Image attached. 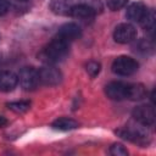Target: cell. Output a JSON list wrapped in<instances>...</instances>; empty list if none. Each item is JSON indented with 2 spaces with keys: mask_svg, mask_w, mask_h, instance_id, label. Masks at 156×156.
Segmentation results:
<instances>
[{
  "mask_svg": "<svg viewBox=\"0 0 156 156\" xmlns=\"http://www.w3.org/2000/svg\"><path fill=\"white\" fill-rule=\"evenodd\" d=\"M68 49H69V43L56 37L41 50L39 56L44 62L52 65L62 61L67 56Z\"/></svg>",
  "mask_w": 156,
  "mask_h": 156,
  "instance_id": "1",
  "label": "cell"
},
{
  "mask_svg": "<svg viewBox=\"0 0 156 156\" xmlns=\"http://www.w3.org/2000/svg\"><path fill=\"white\" fill-rule=\"evenodd\" d=\"M87 72L90 77H95L99 74L100 72V63L99 62H95V61H90L87 63Z\"/></svg>",
  "mask_w": 156,
  "mask_h": 156,
  "instance_id": "18",
  "label": "cell"
},
{
  "mask_svg": "<svg viewBox=\"0 0 156 156\" xmlns=\"http://www.w3.org/2000/svg\"><path fill=\"white\" fill-rule=\"evenodd\" d=\"M52 127L55 129H58V130H71V129H74L78 127V123L71 118H67V117H61L58 119H56L54 123H52Z\"/></svg>",
  "mask_w": 156,
  "mask_h": 156,
  "instance_id": "14",
  "label": "cell"
},
{
  "mask_svg": "<svg viewBox=\"0 0 156 156\" xmlns=\"http://www.w3.org/2000/svg\"><path fill=\"white\" fill-rule=\"evenodd\" d=\"M105 93L107 98H110L111 100H116V101L124 100L127 99L128 95V84L123 82H111L106 85Z\"/></svg>",
  "mask_w": 156,
  "mask_h": 156,
  "instance_id": "6",
  "label": "cell"
},
{
  "mask_svg": "<svg viewBox=\"0 0 156 156\" xmlns=\"http://www.w3.org/2000/svg\"><path fill=\"white\" fill-rule=\"evenodd\" d=\"M6 124H7L6 118H5V117H2V116H0V127H4V126H6Z\"/></svg>",
  "mask_w": 156,
  "mask_h": 156,
  "instance_id": "22",
  "label": "cell"
},
{
  "mask_svg": "<svg viewBox=\"0 0 156 156\" xmlns=\"http://www.w3.org/2000/svg\"><path fill=\"white\" fill-rule=\"evenodd\" d=\"M68 15L74 18H78V20L87 21L95 16V9L84 2L76 4V5H71V7L68 10Z\"/></svg>",
  "mask_w": 156,
  "mask_h": 156,
  "instance_id": "9",
  "label": "cell"
},
{
  "mask_svg": "<svg viewBox=\"0 0 156 156\" xmlns=\"http://www.w3.org/2000/svg\"><path fill=\"white\" fill-rule=\"evenodd\" d=\"M140 23H141V26H143L146 30L152 32L154 28H155V15H154V12L149 10L147 13H146V16L144 17V20H143Z\"/></svg>",
  "mask_w": 156,
  "mask_h": 156,
  "instance_id": "16",
  "label": "cell"
},
{
  "mask_svg": "<svg viewBox=\"0 0 156 156\" xmlns=\"http://www.w3.org/2000/svg\"><path fill=\"white\" fill-rule=\"evenodd\" d=\"M39 73V79H40V83L45 84V85H56L61 82V72L55 68V67H51V66H46V67H43L38 71Z\"/></svg>",
  "mask_w": 156,
  "mask_h": 156,
  "instance_id": "8",
  "label": "cell"
},
{
  "mask_svg": "<svg viewBox=\"0 0 156 156\" xmlns=\"http://www.w3.org/2000/svg\"><path fill=\"white\" fill-rule=\"evenodd\" d=\"M71 5L67 2V0H52L51 2V9L56 13H67L69 10Z\"/></svg>",
  "mask_w": 156,
  "mask_h": 156,
  "instance_id": "15",
  "label": "cell"
},
{
  "mask_svg": "<svg viewBox=\"0 0 156 156\" xmlns=\"http://www.w3.org/2000/svg\"><path fill=\"white\" fill-rule=\"evenodd\" d=\"M20 1H26V0H20Z\"/></svg>",
  "mask_w": 156,
  "mask_h": 156,
  "instance_id": "23",
  "label": "cell"
},
{
  "mask_svg": "<svg viewBox=\"0 0 156 156\" xmlns=\"http://www.w3.org/2000/svg\"><path fill=\"white\" fill-rule=\"evenodd\" d=\"M133 117L136 122H139L143 126H151L155 122V111L151 106L140 105L134 108Z\"/></svg>",
  "mask_w": 156,
  "mask_h": 156,
  "instance_id": "7",
  "label": "cell"
},
{
  "mask_svg": "<svg viewBox=\"0 0 156 156\" xmlns=\"http://www.w3.org/2000/svg\"><path fill=\"white\" fill-rule=\"evenodd\" d=\"M7 107L15 112H24L29 110L30 102L29 101H16V102H10L7 104Z\"/></svg>",
  "mask_w": 156,
  "mask_h": 156,
  "instance_id": "17",
  "label": "cell"
},
{
  "mask_svg": "<svg viewBox=\"0 0 156 156\" xmlns=\"http://www.w3.org/2000/svg\"><path fill=\"white\" fill-rule=\"evenodd\" d=\"M135 37H136V29L134 28V26H132L129 23L118 24L115 28V32H113L115 41H117L119 44L130 43V41H133L135 39Z\"/></svg>",
  "mask_w": 156,
  "mask_h": 156,
  "instance_id": "4",
  "label": "cell"
},
{
  "mask_svg": "<svg viewBox=\"0 0 156 156\" xmlns=\"http://www.w3.org/2000/svg\"><path fill=\"white\" fill-rule=\"evenodd\" d=\"M127 1H128V0H107V6H108L111 10L116 11V10L122 9V7L127 4Z\"/></svg>",
  "mask_w": 156,
  "mask_h": 156,
  "instance_id": "20",
  "label": "cell"
},
{
  "mask_svg": "<svg viewBox=\"0 0 156 156\" xmlns=\"http://www.w3.org/2000/svg\"><path fill=\"white\" fill-rule=\"evenodd\" d=\"M146 96V89L143 84H128V95L129 100H141Z\"/></svg>",
  "mask_w": 156,
  "mask_h": 156,
  "instance_id": "13",
  "label": "cell"
},
{
  "mask_svg": "<svg viewBox=\"0 0 156 156\" xmlns=\"http://www.w3.org/2000/svg\"><path fill=\"white\" fill-rule=\"evenodd\" d=\"M10 9V1L9 0H0V16L5 15Z\"/></svg>",
  "mask_w": 156,
  "mask_h": 156,
  "instance_id": "21",
  "label": "cell"
},
{
  "mask_svg": "<svg viewBox=\"0 0 156 156\" xmlns=\"http://www.w3.org/2000/svg\"><path fill=\"white\" fill-rule=\"evenodd\" d=\"M18 82L26 90H33L40 84L39 73L33 67H23L18 73Z\"/></svg>",
  "mask_w": 156,
  "mask_h": 156,
  "instance_id": "3",
  "label": "cell"
},
{
  "mask_svg": "<svg viewBox=\"0 0 156 156\" xmlns=\"http://www.w3.org/2000/svg\"><path fill=\"white\" fill-rule=\"evenodd\" d=\"M18 83V77L11 71L0 72V91H11Z\"/></svg>",
  "mask_w": 156,
  "mask_h": 156,
  "instance_id": "12",
  "label": "cell"
},
{
  "mask_svg": "<svg viewBox=\"0 0 156 156\" xmlns=\"http://www.w3.org/2000/svg\"><path fill=\"white\" fill-rule=\"evenodd\" d=\"M138 69V62L129 56H119L112 63V71L118 76H130Z\"/></svg>",
  "mask_w": 156,
  "mask_h": 156,
  "instance_id": "2",
  "label": "cell"
},
{
  "mask_svg": "<svg viewBox=\"0 0 156 156\" xmlns=\"http://www.w3.org/2000/svg\"><path fill=\"white\" fill-rule=\"evenodd\" d=\"M80 33H82V30H80V27L78 24H76V23H66L58 29L56 37L62 39V40H65V41H67V43H71V41L78 39L80 37Z\"/></svg>",
  "mask_w": 156,
  "mask_h": 156,
  "instance_id": "10",
  "label": "cell"
},
{
  "mask_svg": "<svg viewBox=\"0 0 156 156\" xmlns=\"http://www.w3.org/2000/svg\"><path fill=\"white\" fill-rule=\"evenodd\" d=\"M110 152L112 154V155H115V156H126L127 154H128V151L124 149V146L123 145H121V144H113L112 146H111V149H110Z\"/></svg>",
  "mask_w": 156,
  "mask_h": 156,
  "instance_id": "19",
  "label": "cell"
},
{
  "mask_svg": "<svg viewBox=\"0 0 156 156\" xmlns=\"http://www.w3.org/2000/svg\"><path fill=\"white\" fill-rule=\"evenodd\" d=\"M117 133L123 138L133 143L138 144H145L147 141V133H145L139 127H124L117 130Z\"/></svg>",
  "mask_w": 156,
  "mask_h": 156,
  "instance_id": "5",
  "label": "cell"
},
{
  "mask_svg": "<svg viewBox=\"0 0 156 156\" xmlns=\"http://www.w3.org/2000/svg\"><path fill=\"white\" fill-rule=\"evenodd\" d=\"M149 9L143 2H134L127 9V17L133 22H141L146 16Z\"/></svg>",
  "mask_w": 156,
  "mask_h": 156,
  "instance_id": "11",
  "label": "cell"
}]
</instances>
